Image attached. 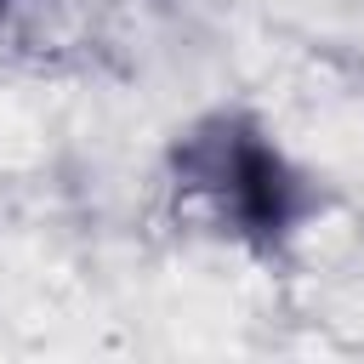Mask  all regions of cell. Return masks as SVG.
<instances>
[{
  "mask_svg": "<svg viewBox=\"0 0 364 364\" xmlns=\"http://www.w3.org/2000/svg\"><path fill=\"white\" fill-rule=\"evenodd\" d=\"M176 176L222 228L250 245H279L301 216V182L279 148L245 119H210L176 148Z\"/></svg>",
  "mask_w": 364,
  "mask_h": 364,
  "instance_id": "1",
  "label": "cell"
},
{
  "mask_svg": "<svg viewBox=\"0 0 364 364\" xmlns=\"http://www.w3.org/2000/svg\"><path fill=\"white\" fill-rule=\"evenodd\" d=\"M6 6H11V0H0V11H6Z\"/></svg>",
  "mask_w": 364,
  "mask_h": 364,
  "instance_id": "2",
  "label": "cell"
}]
</instances>
